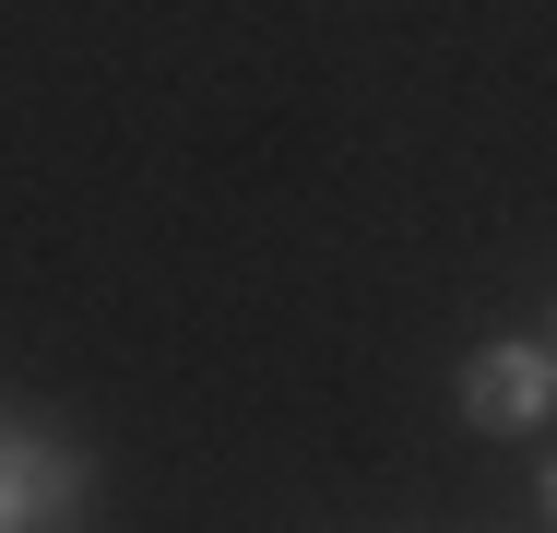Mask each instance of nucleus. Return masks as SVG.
<instances>
[{
	"instance_id": "obj_1",
	"label": "nucleus",
	"mask_w": 557,
	"mask_h": 533,
	"mask_svg": "<svg viewBox=\"0 0 557 533\" xmlns=\"http://www.w3.org/2000/svg\"><path fill=\"white\" fill-rule=\"evenodd\" d=\"M557 404V356L546 344H486L474 368H462V416L474 426H534Z\"/></svg>"
},
{
	"instance_id": "obj_2",
	"label": "nucleus",
	"mask_w": 557,
	"mask_h": 533,
	"mask_svg": "<svg viewBox=\"0 0 557 533\" xmlns=\"http://www.w3.org/2000/svg\"><path fill=\"white\" fill-rule=\"evenodd\" d=\"M84 474L48 450V438H0V533H36V522H72Z\"/></svg>"
},
{
	"instance_id": "obj_3",
	"label": "nucleus",
	"mask_w": 557,
	"mask_h": 533,
	"mask_svg": "<svg viewBox=\"0 0 557 533\" xmlns=\"http://www.w3.org/2000/svg\"><path fill=\"white\" fill-rule=\"evenodd\" d=\"M534 498H546V522H557V462H546V486H534Z\"/></svg>"
}]
</instances>
